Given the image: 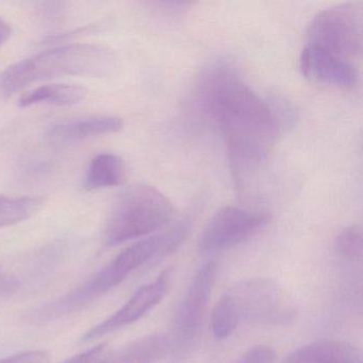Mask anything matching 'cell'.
Masks as SVG:
<instances>
[{
  "label": "cell",
  "instance_id": "cell-20",
  "mask_svg": "<svg viewBox=\"0 0 363 363\" xmlns=\"http://www.w3.org/2000/svg\"><path fill=\"white\" fill-rule=\"evenodd\" d=\"M111 352L107 343L99 344L86 352L76 354L63 363H107Z\"/></svg>",
  "mask_w": 363,
  "mask_h": 363
},
{
  "label": "cell",
  "instance_id": "cell-12",
  "mask_svg": "<svg viewBox=\"0 0 363 363\" xmlns=\"http://www.w3.org/2000/svg\"><path fill=\"white\" fill-rule=\"evenodd\" d=\"M281 363H362L354 346L340 341H325L297 348Z\"/></svg>",
  "mask_w": 363,
  "mask_h": 363
},
{
  "label": "cell",
  "instance_id": "cell-11",
  "mask_svg": "<svg viewBox=\"0 0 363 363\" xmlns=\"http://www.w3.org/2000/svg\"><path fill=\"white\" fill-rule=\"evenodd\" d=\"M123 126L122 118L116 116H89L54 123L48 127L45 135L52 143H74L96 135L118 133Z\"/></svg>",
  "mask_w": 363,
  "mask_h": 363
},
{
  "label": "cell",
  "instance_id": "cell-7",
  "mask_svg": "<svg viewBox=\"0 0 363 363\" xmlns=\"http://www.w3.org/2000/svg\"><path fill=\"white\" fill-rule=\"evenodd\" d=\"M269 214L224 207L208 220L199 239L201 254H214L228 250L252 238L267 226Z\"/></svg>",
  "mask_w": 363,
  "mask_h": 363
},
{
  "label": "cell",
  "instance_id": "cell-2",
  "mask_svg": "<svg viewBox=\"0 0 363 363\" xmlns=\"http://www.w3.org/2000/svg\"><path fill=\"white\" fill-rule=\"evenodd\" d=\"M109 48L93 44L61 46L11 65L0 74V92L11 95L29 84L65 76L103 77L113 67Z\"/></svg>",
  "mask_w": 363,
  "mask_h": 363
},
{
  "label": "cell",
  "instance_id": "cell-5",
  "mask_svg": "<svg viewBox=\"0 0 363 363\" xmlns=\"http://www.w3.org/2000/svg\"><path fill=\"white\" fill-rule=\"evenodd\" d=\"M240 324L275 327L292 322L297 307L292 297L271 278H250L233 284L228 291Z\"/></svg>",
  "mask_w": 363,
  "mask_h": 363
},
{
  "label": "cell",
  "instance_id": "cell-4",
  "mask_svg": "<svg viewBox=\"0 0 363 363\" xmlns=\"http://www.w3.org/2000/svg\"><path fill=\"white\" fill-rule=\"evenodd\" d=\"M362 9L358 4L335 6L318 12L307 29V45L356 65L362 54Z\"/></svg>",
  "mask_w": 363,
  "mask_h": 363
},
{
  "label": "cell",
  "instance_id": "cell-21",
  "mask_svg": "<svg viewBox=\"0 0 363 363\" xmlns=\"http://www.w3.org/2000/svg\"><path fill=\"white\" fill-rule=\"evenodd\" d=\"M50 354L46 350H27L0 359V363H50Z\"/></svg>",
  "mask_w": 363,
  "mask_h": 363
},
{
  "label": "cell",
  "instance_id": "cell-10",
  "mask_svg": "<svg viewBox=\"0 0 363 363\" xmlns=\"http://www.w3.org/2000/svg\"><path fill=\"white\" fill-rule=\"evenodd\" d=\"M301 74L312 82L331 86H354L358 84L359 69L354 63L341 60L320 50L306 46L301 55Z\"/></svg>",
  "mask_w": 363,
  "mask_h": 363
},
{
  "label": "cell",
  "instance_id": "cell-22",
  "mask_svg": "<svg viewBox=\"0 0 363 363\" xmlns=\"http://www.w3.org/2000/svg\"><path fill=\"white\" fill-rule=\"evenodd\" d=\"M11 27L7 22L0 18V48L10 39L11 37Z\"/></svg>",
  "mask_w": 363,
  "mask_h": 363
},
{
  "label": "cell",
  "instance_id": "cell-15",
  "mask_svg": "<svg viewBox=\"0 0 363 363\" xmlns=\"http://www.w3.org/2000/svg\"><path fill=\"white\" fill-rule=\"evenodd\" d=\"M126 178L124 161L112 154H103L95 157L89 167L84 186L86 190L112 188L121 186Z\"/></svg>",
  "mask_w": 363,
  "mask_h": 363
},
{
  "label": "cell",
  "instance_id": "cell-18",
  "mask_svg": "<svg viewBox=\"0 0 363 363\" xmlns=\"http://www.w3.org/2000/svg\"><path fill=\"white\" fill-rule=\"evenodd\" d=\"M335 250L344 258L360 260L362 258V228L352 225L343 229L335 239Z\"/></svg>",
  "mask_w": 363,
  "mask_h": 363
},
{
  "label": "cell",
  "instance_id": "cell-17",
  "mask_svg": "<svg viewBox=\"0 0 363 363\" xmlns=\"http://www.w3.org/2000/svg\"><path fill=\"white\" fill-rule=\"evenodd\" d=\"M240 320L233 299L224 293L213 307L211 313V329L216 340H226L235 333Z\"/></svg>",
  "mask_w": 363,
  "mask_h": 363
},
{
  "label": "cell",
  "instance_id": "cell-6",
  "mask_svg": "<svg viewBox=\"0 0 363 363\" xmlns=\"http://www.w3.org/2000/svg\"><path fill=\"white\" fill-rule=\"evenodd\" d=\"M189 228V223L182 220L164 233L135 242L120 252L107 267L91 277L95 290L103 296L122 284L137 269L160 262L179 248L188 235Z\"/></svg>",
  "mask_w": 363,
  "mask_h": 363
},
{
  "label": "cell",
  "instance_id": "cell-8",
  "mask_svg": "<svg viewBox=\"0 0 363 363\" xmlns=\"http://www.w3.org/2000/svg\"><path fill=\"white\" fill-rule=\"evenodd\" d=\"M216 274L218 264L214 261H208L199 267L191 280L174 318L173 350L176 344L180 350H184L199 335L216 284Z\"/></svg>",
  "mask_w": 363,
  "mask_h": 363
},
{
  "label": "cell",
  "instance_id": "cell-9",
  "mask_svg": "<svg viewBox=\"0 0 363 363\" xmlns=\"http://www.w3.org/2000/svg\"><path fill=\"white\" fill-rule=\"evenodd\" d=\"M172 279H173V269L169 267L163 271L154 281L141 286L116 313L106 318L101 324L92 327L82 337V341L90 342L99 339L112 331L118 330L141 320L167 296L171 288Z\"/></svg>",
  "mask_w": 363,
  "mask_h": 363
},
{
  "label": "cell",
  "instance_id": "cell-13",
  "mask_svg": "<svg viewBox=\"0 0 363 363\" xmlns=\"http://www.w3.org/2000/svg\"><path fill=\"white\" fill-rule=\"evenodd\" d=\"M173 350L172 337L152 333L139 337L110 354L107 363H158Z\"/></svg>",
  "mask_w": 363,
  "mask_h": 363
},
{
  "label": "cell",
  "instance_id": "cell-16",
  "mask_svg": "<svg viewBox=\"0 0 363 363\" xmlns=\"http://www.w3.org/2000/svg\"><path fill=\"white\" fill-rule=\"evenodd\" d=\"M43 203L44 199L38 196H0V228L28 220Z\"/></svg>",
  "mask_w": 363,
  "mask_h": 363
},
{
  "label": "cell",
  "instance_id": "cell-14",
  "mask_svg": "<svg viewBox=\"0 0 363 363\" xmlns=\"http://www.w3.org/2000/svg\"><path fill=\"white\" fill-rule=\"evenodd\" d=\"M86 93V89L79 84H46L23 95L18 105L22 108L40 104L67 107L84 101Z\"/></svg>",
  "mask_w": 363,
  "mask_h": 363
},
{
  "label": "cell",
  "instance_id": "cell-1",
  "mask_svg": "<svg viewBox=\"0 0 363 363\" xmlns=\"http://www.w3.org/2000/svg\"><path fill=\"white\" fill-rule=\"evenodd\" d=\"M195 101L220 129L233 171L255 169L271 154L278 137L277 118L233 67L216 65L206 69L197 82Z\"/></svg>",
  "mask_w": 363,
  "mask_h": 363
},
{
  "label": "cell",
  "instance_id": "cell-3",
  "mask_svg": "<svg viewBox=\"0 0 363 363\" xmlns=\"http://www.w3.org/2000/svg\"><path fill=\"white\" fill-rule=\"evenodd\" d=\"M175 208L162 192L145 184L125 189L116 199L105 233L106 247L156 233L167 226Z\"/></svg>",
  "mask_w": 363,
  "mask_h": 363
},
{
  "label": "cell",
  "instance_id": "cell-19",
  "mask_svg": "<svg viewBox=\"0 0 363 363\" xmlns=\"http://www.w3.org/2000/svg\"><path fill=\"white\" fill-rule=\"evenodd\" d=\"M276 352L269 345H257L244 352L235 363H275Z\"/></svg>",
  "mask_w": 363,
  "mask_h": 363
}]
</instances>
